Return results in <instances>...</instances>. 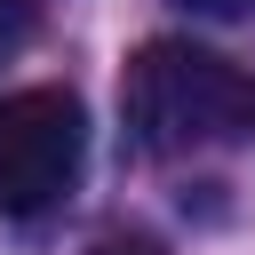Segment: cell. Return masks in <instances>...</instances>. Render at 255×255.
<instances>
[{
    "instance_id": "6da1fadb",
    "label": "cell",
    "mask_w": 255,
    "mask_h": 255,
    "mask_svg": "<svg viewBox=\"0 0 255 255\" xmlns=\"http://www.w3.org/2000/svg\"><path fill=\"white\" fill-rule=\"evenodd\" d=\"M120 120L151 159L255 143V72L199 40H143L120 72Z\"/></svg>"
},
{
    "instance_id": "7a4b0ae2",
    "label": "cell",
    "mask_w": 255,
    "mask_h": 255,
    "mask_svg": "<svg viewBox=\"0 0 255 255\" xmlns=\"http://www.w3.org/2000/svg\"><path fill=\"white\" fill-rule=\"evenodd\" d=\"M88 167V112L72 88L0 96V215H48Z\"/></svg>"
},
{
    "instance_id": "3957f363",
    "label": "cell",
    "mask_w": 255,
    "mask_h": 255,
    "mask_svg": "<svg viewBox=\"0 0 255 255\" xmlns=\"http://www.w3.org/2000/svg\"><path fill=\"white\" fill-rule=\"evenodd\" d=\"M32 24H40V0H0V56H8V48H24V40H32Z\"/></svg>"
},
{
    "instance_id": "277c9868",
    "label": "cell",
    "mask_w": 255,
    "mask_h": 255,
    "mask_svg": "<svg viewBox=\"0 0 255 255\" xmlns=\"http://www.w3.org/2000/svg\"><path fill=\"white\" fill-rule=\"evenodd\" d=\"M88 255H159V247H143V239H104V247H88Z\"/></svg>"
},
{
    "instance_id": "5b68a950",
    "label": "cell",
    "mask_w": 255,
    "mask_h": 255,
    "mask_svg": "<svg viewBox=\"0 0 255 255\" xmlns=\"http://www.w3.org/2000/svg\"><path fill=\"white\" fill-rule=\"evenodd\" d=\"M191 8H207V16H247L255 0H191Z\"/></svg>"
}]
</instances>
